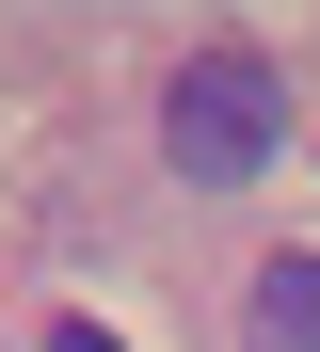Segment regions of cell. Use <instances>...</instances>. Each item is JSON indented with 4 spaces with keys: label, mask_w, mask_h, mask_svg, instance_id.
Wrapping results in <instances>:
<instances>
[{
    "label": "cell",
    "mask_w": 320,
    "mask_h": 352,
    "mask_svg": "<svg viewBox=\"0 0 320 352\" xmlns=\"http://www.w3.org/2000/svg\"><path fill=\"white\" fill-rule=\"evenodd\" d=\"M273 144H288V80L256 65V48H192V65L160 80V160L192 176V192H240Z\"/></svg>",
    "instance_id": "6da1fadb"
},
{
    "label": "cell",
    "mask_w": 320,
    "mask_h": 352,
    "mask_svg": "<svg viewBox=\"0 0 320 352\" xmlns=\"http://www.w3.org/2000/svg\"><path fill=\"white\" fill-rule=\"evenodd\" d=\"M240 336H256V352H320V256H273V272H256Z\"/></svg>",
    "instance_id": "7a4b0ae2"
},
{
    "label": "cell",
    "mask_w": 320,
    "mask_h": 352,
    "mask_svg": "<svg viewBox=\"0 0 320 352\" xmlns=\"http://www.w3.org/2000/svg\"><path fill=\"white\" fill-rule=\"evenodd\" d=\"M48 352H112V336H96V320H64V336H48Z\"/></svg>",
    "instance_id": "3957f363"
}]
</instances>
